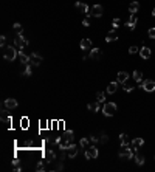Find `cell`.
<instances>
[{"label":"cell","mask_w":155,"mask_h":172,"mask_svg":"<svg viewBox=\"0 0 155 172\" xmlns=\"http://www.w3.org/2000/svg\"><path fill=\"white\" fill-rule=\"evenodd\" d=\"M73 141H75V133H73V130H65L62 133V136H60V140H59V149L67 150L73 144Z\"/></svg>","instance_id":"obj_1"},{"label":"cell","mask_w":155,"mask_h":172,"mask_svg":"<svg viewBox=\"0 0 155 172\" xmlns=\"http://www.w3.org/2000/svg\"><path fill=\"white\" fill-rule=\"evenodd\" d=\"M2 50H3V58L6 60H9V62H12L19 54V50L16 47H12V45H6L5 48H2Z\"/></svg>","instance_id":"obj_2"},{"label":"cell","mask_w":155,"mask_h":172,"mask_svg":"<svg viewBox=\"0 0 155 172\" xmlns=\"http://www.w3.org/2000/svg\"><path fill=\"white\" fill-rule=\"evenodd\" d=\"M135 152H133V149L130 146H121V150H119V157L123 158V160H132Z\"/></svg>","instance_id":"obj_3"},{"label":"cell","mask_w":155,"mask_h":172,"mask_svg":"<svg viewBox=\"0 0 155 172\" xmlns=\"http://www.w3.org/2000/svg\"><path fill=\"white\" fill-rule=\"evenodd\" d=\"M116 112V104L115 102H104V107H103V113L106 116H113Z\"/></svg>","instance_id":"obj_4"},{"label":"cell","mask_w":155,"mask_h":172,"mask_svg":"<svg viewBox=\"0 0 155 172\" xmlns=\"http://www.w3.org/2000/svg\"><path fill=\"white\" fill-rule=\"evenodd\" d=\"M26 45H28V39L23 37L22 34H17V36L14 37V47L17 48V50H23Z\"/></svg>","instance_id":"obj_5"},{"label":"cell","mask_w":155,"mask_h":172,"mask_svg":"<svg viewBox=\"0 0 155 172\" xmlns=\"http://www.w3.org/2000/svg\"><path fill=\"white\" fill-rule=\"evenodd\" d=\"M104 12V8L101 5H93L89 8V12H87V16H92V17H101Z\"/></svg>","instance_id":"obj_6"},{"label":"cell","mask_w":155,"mask_h":172,"mask_svg":"<svg viewBox=\"0 0 155 172\" xmlns=\"http://www.w3.org/2000/svg\"><path fill=\"white\" fill-rule=\"evenodd\" d=\"M98 155H99V150L96 149L95 144H92V146H89V147L85 149V158H87V160H92V158H98Z\"/></svg>","instance_id":"obj_7"},{"label":"cell","mask_w":155,"mask_h":172,"mask_svg":"<svg viewBox=\"0 0 155 172\" xmlns=\"http://www.w3.org/2000/svg\"><path fill=\"white\" fill-rule=\"evenodd\" d=\"M141 88H143L144 92H155V81L152 79H146L141 82Z\"/></svg>","instance_id":"obj_8"},{"label":"cell","mask_w":155,"mask_h":172,"mask_svg":"<svg viewBox=\"0 0 155 172\" xmlns=\"http://www.w3.org/2000/svg\"><path fill=\"white\" fill-rule=\"evenodd\" d=\"M44 158H45L47 163H53V161L56 160V152L53 149H47L45 152H44Z\"/></svg>","instance_id":"obj_9"},{"label":"cell","mask_w":155,"mask_h":172,"mask_svg":"<svg viewBox=\"0 0 155 172\" xmlns=\"http://www.w3.org/2000/svg\"><path fill=\"white\" fill-rule=\"evenodd\" d=\"M40 62H42V56H40V54H37V53L30 54V64H31L33 67H39Z\"/></svg>","instance_id":"obj_10"},{"label":"cell","mask_w":155,"mask_h":172,"mask_svg":"<svg viewBox=\"0 0 155 172\" xmlns=\"http://www.w3.org/2000/svg\"><path fill=\"white\" fill-rule=\"evenodd\" d=\"M3 106H5V109H8V110H12V109H16V107L19 106V102H17L14 98H8V99H5Z\"/></svg>","instance_id":"obj_11"},{"label":"cell","mask_w":155,"mask_h":172,"mask_svg":"<svg viewBox=\"0 0 155 172\" xmlns=\"http://www.w3.org/2000/svg\"><path fill=\"white\" fill-rule=\"evenodd\" d=\"M151 54H152V50H151V47H141L140 48V56L143 58V59H149L151 58Z\"/></svg>","instance_id":"obj_12"},{"label":"cell","mask_w":155,"mask_h":172,"mask_svg":"<svg viewBox=\"0 0 155 172\" xmlns=\"http://www.w3.org/2000/svg\"><path fill=\"white\" fill-rule=\"evenodd\" d=\"M143 144H144V140H143V138H133L132 143H130V146H132V149H133V152L137 154L138 147H141Z\"/></svg>","instance_id":"obj_13"},{"label":"cell","mask_w":155,"mask_h":172,"mask_svg":"<svg viewBox=\"0 0 155 172\" xmlns=\"http://www.w3.org/2000/svg\"><path fill=\"white\" fill-rule=\"evenodd\" d=\"M129 76H130V74L127 73V71H118V74H116V81L119 82V84H124L126 81H129Z\"/></svg>","instance_id":"obj_14"},{"label":"cell","mask_w":155,"mask_h":172,"mask_svg":"<svg viewBox=\"0 0 155 172\" xmlns=\"http://www.w3.org/2000/svg\"><path fill=\"white\" fill-rule=\"evenodd\" d=\"M0 120H2L5 124H11V121H12V118H11V115L8 113V110H2V113H0Z\"/></svg>","instance_id":"obj_15"},{"label":"cell","mask_w":155,"mask_h":172,"mask_svg":"<svg viewBox=\"0 0 155 172\" xmlns=\"http://www.w3.org/2000/svg\"><path fill=\"white\" fill-rule=\"evenodd\" d=\"M137 22H138V17H137V14H130V19L127 20L126 26H127L129 30H133V28H135V25H137Z\"/></svg>","instance_id":"obj_16"},{"label":"cell","mask_w":155,"mask_h":172,"mask_svg":"<svg viewBox=\"0 0 155 172\" xmlns=\"http://www.w3.org/2000/svg\"><path fill=\"white\" fill-rule=\"evenodd\" d=\"M79 45H81V50H84V51H90L92 50V40L90 39H82Z\"/></svg>","instance_id":"obj_17"},{"label":"cell","mask_w":155,"mask_h":172,"mask_svg":"<svg viewBox=\"0 0 155 172\" xmlns=\"http://www.w3.org/2000/svg\"><path fill=\"white\" fill-rule=\"evenodd\" d=\"M118 33L115 31V30H112V31H109L107 33V37H106V42H115V40H118Z\"/></svg>","instance_id":"obj_18"},{"label":"cell","mask_w":155,"mask_h":172,"mask_svg":"<svg viewBox=\"0 0 155 172\" xmlns=\"http://www.w3.org/2000/svg\"><path fill=\"white\" fill-rule=\"evenodd\" d=\"M67 152H68V154H67V155H68L70 158H75V157L78 155V146H76L75 143H73L71 146H70L68 149H67Z\"/></svg>","instance_id":"obj_19"},{"label":"cell","mask_w":155,"mask_h":172,"mask_svg":"<svg viewBox=\"0 0 155 172\" xmlns=\"http://www.w3.org/2000/svg\"><path fill=\"white\" fill-rule=\"evenodd\" d=\"M75 8H76L79 12H84V14H87V12H89V6H87L85 3H82V2H76Z\"/></svg>","instance_id":"obj_20"},{"label":"cell","mask_w":155,"mask_h":172,"mask_svg":"<svg viewBox=\"0 0 155 172\" xmlns=\"http://www.w3.org/2000/svg\"><path fill=\"white\" fill-rule=\"evenodd\" d=\"M19 59H20V62H22L23 65H28L30 64V56H26L22 50H19Z\"/></svg>","instance_id":"obj_21"},{"label":"cell","mask_w":155,"mask_h":172,"mask_svg":"<svg viewBox=\"0 0 155 172\" xmlns=\"http://www.w3.org/2000/svg\"><path fill=\"white\" fill-rule=\"evenodd\" d=\"M99 58H101V50H99V48H92V50H90V59L98 60Z\"/></svg>","instance_id":"obj_22"},{"label":"cell","mask_w":155,"mask_h":172,"mask_svg":"<svg viewBox=\"0 0 155 172\" xmlns=\"http://www.w3.org/2000/svg\"><path fill=\"white\" fill-rule=\"evenodd\" d=\"M118 84H119V82L118 81H115V82H110V84L109 85H107V93H115L116 90H118Z\"/></svg>","instance_id":"obj_23"},{"label":"cell","mask_w":155,"mask_h":172,"mask_svg":"<svg viewBox=\"0 0 155 172\" xmlns=\"http://www.w3.org/2000/svg\"><path fill=\"white\" fill-rule=\"evenodd\" d=\"M119 141H121V146H129V144L132 143V141L129 140V136H127L126 133H121V135H119Z\"/></svg>","instance_id":"obj_24"},{"label":"cell","mask_w":155,"mask_h":172,"mask_svg":"<svg viewBox=\"0 0 155 172\" xmlns=\"http://www.w3.org/2000/svg\"><path fill=\"white\" fill-rule=\"evenodd\" d=\"M138 9H140V3H138V2H132V3L129 5V11H130V14H137Z\"/></svg>","instance_id":"obj_25"},{"label":"cell","mask_w":155,"mask_h":172,"mask_svg":"<svg viewBox=\"0 0 155 172\" xmlns=\"http://www.w3.org/2000/svg\"><path fill=\"white\" fill-rule=\"evenodd\" d=\"M132 78H133L135 82H143V73H141L140 70H135L132 73Z\"/></svg>","instance_id":"obj_26"},{"label":"cell","mask_w":155,"mask_h":172,"mask_svg":"<svg viewBox=\"0 0 155 172\" xmlns=\"http://www.w3.org/2000/svg\"><path fill=\"white\" fill-rule=\"evenodd\" d=\"M133 161H135L138 166H143V164H144V157L141 154H135V155H133Z\"/></svg>","instance_id":"obj_27"},{"label":"cell","mask_w":155,"mask_h":172,"mask_svg":"<svg viewBox=\"0 0 155 172\" xmlns=\"http://www.w3.org/2000/svg\"><path fill=\"white\" fill-rule=\"evenodd\" d=\"M87 107H89V110H90V112H98V110H99V102H98V101H95V102H90V104L87 106Z\"/></svg>","instance_id":"obj_28"},{"label":"cell","mask_w":155,"mask_h":172,"mask_svg":"<svg viewBox=\"0 0 155 172\" xmlns=\"http://www.w3.org/2000/svg\"><path fill=\"white\" fill-rule=\"evenodd\" d=\"M31 73H33V65L28 64V65H25V70L22 71L23 76H31Z\"/></svg>","instance_id":"obj_29"},{"label":"cell","mask_w":155,"mask_h":172,"mask_svg":"<svg viewBox=\"0 0 155 172\" xmlns=\"http://www.w3.org/2000/svg\"><path fill=\"white\" fill-rule=\"evenodd\" d=\"M96 101L99 102V104L101 102H106V93L104 92H98L96 93Z\"/></svg>","instance_id":"obj_30"},{"label":"cell","mask_w":155,"mask_h":172,"mask_svg":"<svg viewBox=\"0 0 155 172\" xmlns=\"http://www.w3.org/2000/svg\"><path fill=\"white\" fill-rule=\"evenodd\" d=\"M81 147H84V149H87V147H89L90 146V138H82V140H81Z\"/></svg>","instance_id":"obj_31"},{"label":"cell","mask_w":155,"mask_h":172,"mask_svg":"<svg viewBox=\"0 0 155 172\" xmlns=\"http://www.w3.org/2000/svg\"><path fill=\"white\" fill-rule=\"evenodd\" d=\"M121 85H123V88H124L126 92H132V90H133V85H132V84H129L127 81L124 82V84H121Z\"/></svg>","instance_id":"obj_32"},{"label":"cell","mask_w":155,"mask_h":172,"mask_svg":"<svg viewBox=\"0 0 155 172\" xmlns=\"http://www.w3.org/2000/svg\"><path fill=\"white\" fill-rule=\"evenodd\" d=\"M112 25H113V28H119V26L123 25V22H121V19H113Z\"/></svg>","instance_id":"obj_33"},{"label":"cell","mask_w":155,"mask_h":172,"mask_svg":"<svg viewBox=\"0 0 155 172\" xmlns=\"http://www.w3.org/2000/svg\"><path fill=\"white\" fill-rule=\"evenodd\" d=\"M14 31H16L17 34H22V31H23V28H22V25H20L19 22H16V23H14Z\"/></svg>","instance_id":"obj_34"},{"label":"cell","mask_w":155,"mask_h":172,"mask_svg":"<svg viewBox=\"0 0 155 172\" xmlns=\"http://www.w3.org/2000/svg\"><path fill=\"white\" fill-rule=\"evenodd\" d=\"M147 36H149L151 39H155V26H154V28H149V31H147Z\"/></svg>","instance_id":"obj_35"},{"label":"cell","mask_w":155,"mask_h":172,"mask_svg":"<svg viewBox=\"0 0 155 172\" xmlns=\"http://www.w3.org/2000/svg\"><path fill=\"white\" fill-rule=\"evenodd\" d=\"M129 53H130V54L140 53V48H138V47H135V45H133V47H130V48H129Z\"/></svg>","instance_id":"obj_36"},{"label":"cell","mask_w":155,"mask_h":172,"mask_svg":"<svg viewBox=\"0 0 155 172\" xmlns=\"http://www.w3.org/2000/svg\"><path fill=\"white\" fill-rule=\"evenodd\" d=\"M99 141H101V143H104V144H106L107 141H109V136H107L106 133H101V138H99Z\"/></svg>","instance_id":"obj_37"},{"label":"cell","mask_w":155,"mask_h":172,"mask_svg":"<svg viewBox=\"0 0 155 172\" xmlns=\"http://www.w3.org/2000/svg\"><path fill=\"white\" fill-rule=\"evenodd\" d=\"M98 141H99V138H98L96 135H90V143H92V144H96Z\"/></svg>","instance_id":"obj_38"},{"label":"cell","mask_w":155,"mask_h":172,"mask_svg":"<svg viewBox=\"0 0 155 172\" xmlns=\"http://www.w3.org/2000/svg\"><path fill=\"white\" fill-rule=\"evenodd\" d=\"M0 47H2V48L6 47V36H2V37H0Z\"/></svg>","instance_id":"obj_39"},{"label":"cell","mask_w":155,"mask_h":172,"mask_svg":"<svg viewBox=\"0 0 155 172\" xmlns=\"http://www.w3.org/2000/svg\"><path fill=\"white\" fill-rule=\"evenodd\" d=\"M36 171H39V172H44V171H45V168H44V164H42V161H39V164H37V168H36Z\"/></svg>","instance_id":"obj_40"},{"label":"cell","mask_w":155,"mask_h":172,"mask_svg":"<svg viewBox=\"0 0 155 172\" xmlns=\"http://www.w3.org/2000/svg\"><path fill=\"white\" fill-rule=\"evenodd\" d=\"M89 17H90V16H89ZM89 17H85V19L82 20V25H84V26H90V19H89Z\"/></svg>","instance_id":"obj_41"},{"label":"cell","mask_w":155,"mask_h":172,"mask_svg":"<svg viewBox=\"0 0 155 172\" xmlns=\"http://www.w3.org/2000/svg\"><path fill=\"white\" fill-rule=\"evenodd\" d=\"M20 124H22V127H26V126H28V120L23 118L22 121H20Z\"/></svg>","instance_id":"obj_42"},{"label":"cell","mask_w":155,"mask_h":172,"mask_svg":"<svg viewBox=\"0 0 155 172\" xmlns=\"http://www.w3.org/2000/svg\"><path fill=\"white\" fill-rule=\"evenodd\" d=\"M64 169V166H62V163H59L57 166H56V171H62Z\"/></svg>","instance_id":"obj_43"},{"label":"cell","mask_w":155,"mask_h":172,"mask_svg":"<svg viewBox=\"0 0 155 172\" xmlns=\"http://www.w3.org/2000/svg\"><path fill=\"white\" fill-rule=\"evenodd\" d=\"M152 16L155 17V8H154V11H152Z\"/></svg>","instance_id":"obj_44"},{"label":"cell","mask_w":155,"mask_h":172,"mask_svg":"<svg viewBox=\"0 0 155 172\" xmlns=\"http://www.w3.org/2000/svg\"><path fill=\"white\" fill-rule=\"evenodd\" d=\"M154 160H155V157H154Z\"/></svg>","instance_id":"obj_45"}]
</instances>
